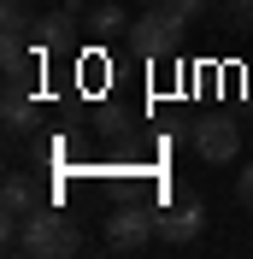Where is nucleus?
<instances>
[{"mask_svg":"<svg viewBox=\"0 0 253 259\" xmlns=\"http://www.w3.org/2000/svg\"><path fill=\"white\" fill-rule=\"evenodd\" d=\"M6 247L35 259H71L82 247V230H71L59 212H30L24 224H6Z\"/></svg>","mask_w":253,"mask_h":259,"instance_id":"f257e3e1","label":"nucleus"},{"mask_svg":"<svg viewBox=\"0 0 253 259\" xmlns=\"http://www.w3.org/2000/svg\"><path fill=\"white\" fill-rule=\"evenodd\" d=\"M183 24H189V18H177L171 6H159V0H153V6L130 24V48L147 53V59H159V53H171L177 41H183Z\"/></svg>","mask_w":253,"mask_h":259,"instance_id":"f03ea898","label":"nucleus"},{"mask_svg":"<svg viewBox=\"0 0 253 259\" xmlns=\"http://www.w3.org/2000/svg\"><path fill=\"white\" fill-rule=\"evenodd\" d=\"M147 242H159V218L147 206H136V200H118V212L106 218V247L112 253H136Z\"/></svg>","mask_w":253,"mask_h":259,"instance_id":"7ed1b4c3","label":"nucleus"},{"mask_svg":"<svg viewBox=\"0 0 253 259\" xmlns=\"http://www.w3.org/2000/svg\"><path fill=\"white\" fill-rule=\"evenodd\" d=\"M200 230H206V206H200V194H183V200H171V206L159 212V242H165V247H189Z\"/></svg>","mask_w":253,"mask_h":259,"instance_id":"20e7f679","label":"nucleus"},{"mask_svg":"<svg viewBox=\"0 0 253 259\" xmlns=\"http://www.w3.org/2000/svg\"><path fill=\"white\" fill-rule=\"evenodd\" d=\"M194 153H200L206 165H230L241 153V130L230 124V118H206V124L194 130Z\"/></svg>","mask_w":253,"mask_h":259,"instance_id":"39448f33","label":"nucleus"},{"mask_svg":"<svg viewBox=\"0 0 253 259\" xmlns=\"http://www.w3.org/2000/svg\"><path fill=\"white\" fill-rule=\"evenodd\" d=\"M30 41H35V53H41V59H48V53H65L71 41H82V35H77V12H71V6L41 12V18L30 24Z\"/></svg>","mask_w":253,"mask_h":259,"instance_id":"423d86ee","label":"nucleus"},{"mask_svg":"<svg viewBox=\"0 0 253 259\" xmlns=\"http://www.w3.org/2000/svg\"><path fill=\"white\" fill-rule=\"evenodd\" d=\"M0 118H6V136H24V130L35 124V82H12L6 77V89H0Z\"/></svg>","mask_w":253,"mask_h":259,"instance_id":"0eeeda50","label":"nucleus"},{"mask_svg":"<svg viewBox=\"0 0 253 259\" xmlns=\"http://www.w3.org/2000/svg\"><path fill=\"white\" fill-rule=\"evenodd\" d=\"M0 206H6V224H24L30 212H41V200H35V183L24 177V171H12V177L0 183Z\"/></svg>","mask_w":253,"mask_h":259,"instance_id":"6e6552de","label":"nucleus"},{"mask_svg":"<svg viewBox=\"0 0 253 259\" xmlns=\"http://www.w3.org/2000/svg\"><path fill=\"white\" fill-rule=\"evenodd\" d=\"M130 24H136V18H130L124 6H118V0H95V6H89V18H82V30L95 35V41H112V35H130Z\"/></svg>","mask_w":253,"mask_h":259,"instance_id":"1a4fd4ad","label":"nucleus"},{"mask_svg":"<svg viewBox=\"0 0 253 259\" xmlns=\"http://www.w3.org/2000/svg\"><path fill=\"white\" fill-rule=\"evenodd\" d=\"M0 24H6V35H30V0H6V6H0Z\"/></svg>","mask_w":253,"mask_h":259,"instance_id":"9d476101","label":"nucleus"},{"mask_svg":"<svg viewBox=\"0 0 253 259\" xmlns=\"http://www.w3.org/2000/svg\"><path fill=\"white\" fill-rule=\"evenodd\" d=\"M224 18L236 30H253V0H224Z\"/></svg>","mask_w":253,"mask_h":259,"instance_id":"9b49d317","label":"nucleus"},{"mask_svg":"<svg viewBox=\"0 0 253 259\" xmlns=\"http://www.w3.org/2000/svg\"><path fill=\"white\" fill-rule=\"evenodd\" d=\"M159 6H171L177 18H200V12H212L218 0H159Z\"/></svg>","mask_w":253,"mask_h":259,"instance_id":"f8f14e48","label":"nucleus"},{"mask_svg":"<svg viewBox=\"0 0 253 259\" xmlns=\"http://www.w3.org/2000/svg\"><path fill=\"white\" fill-rule=\"evenodd\" d=\"M106 194H112V200H130V194H136V171H130V177H112Z\"/></svg>","mask_w":253,"mask_h":259,"instance_id":"ddd939ff","label":"nucleus"},{"mask_svg":"<svg viewBox=\"0 0 253 259\" xmlns=\"http://www.w3.org/2000/svg\"><path fill=\"white\" fill-rule=\"evenodd\" d=\"M236 200H241V206H253V165H241V177H236Z\"/></svg>","mask_w":253,"mask_h":259,"instance_id":"4468645a","label":"nucleus"},{"mask_svg":"<svg viewBox=\"0 0 253 259\" xmlns=\"http://www.w3.org/2000/svg\"><path fill=\"white\" fill-rule=\"evenodd\" d=\"M247 106H253V89H247Z\"/></svg>","mask_w":253,"mask_h":259,"instance_id":"2eb2a0df","label":"nucleus"},{"mask_svg":"<svg viewBox=\"0 0 253 259\" xmlns=\"http://www.w3.org/2000/svg\"><path fill=\"white\" fill-rule=\"evenodd\" d=\"M89 6H95V0H89Z\"/></svg>","mask_w":253,"mask_h":259,"instance_id":"dca6fc26","label":"nucleus"}]
</instances>
